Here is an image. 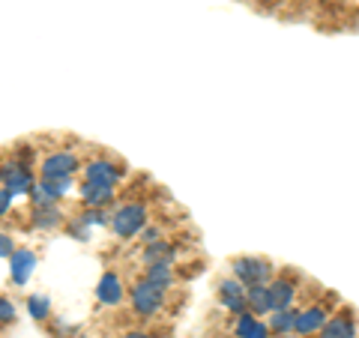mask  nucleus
I'll return each mask as SVG.
<instances>
[{
	"label": "nucleus",
	"mask_w": 359,
	"mask_h": 338,
	"mask_svg": "<svg viewBox=\"0 0 359 338\" xmlns=\"http://www.w3.org/2000/svg\"><path fill=\"white\" fill-rule=\"evenodd\" d=\"M33 224H36V228H57L60 224V212L54 210V207H36V212H33Z\"/></svg>",
	"instance_id": "nucleus-17"
},
{
	"label": "nucleus",
	"mask_w": 359,
	"mask_h": 338,
	"mask_svg": "<svg viewBox=\"0 0 359 338\" xmlns=\"http://www.w3.org/2000/svg\"><path fill=\"white\" fill-rule=\"evenodd\" d=\"M144 224H147V210H144V204H126L111 216V228H114V234L123 236V240L138 236L144 231Z\"/></svg>",
	"instance_id": "nucleus-2"
},
{
	"label": "nucleus",
	"mask_w": 359,
	"mask_h": 338,
	"mask_svg": "<svg viewBox=\"0 0 359 338\" xmlns=\"http://www.w3.org/2000/svg\"><path fill=\"white\" fill-rule=\"evenodd\" d=\"M171 257H174V252H171V245H168L165 240L150 243L147 249H144V261L147 264H171Z\"/></svg>",
	"instance_id": "nucleus-16"
},
{
	"label": "nucleus",
	"mask_w": 359,
	"mask_h": 338,
	"mask_svg": "<svg viewBox=\"0 0 359 338\" xmlns=\"http://www.w3.org/2000/svg\"><path fill=\"white\" fill-rule=\"evenodd\" d=\"M222 306L228 309L231 314H237V318H240V314L249 311V299H245V294L243 297H222Z\"/></svg>",
	"instance_id": "nucleus-21"
},
{
	"label": "nucleus",
	"mask_w": 359,
	"mask_h": 338,
	"mask_svg": "<svg viewBox=\"0 0 359 338\" xmlns=\"http://www.w3.org/2000/svg\"><path fill=\"white\" fill-rule=\"evenodd\" d=\"M269 294H273L276 309H290L297 299V281L287 278V276H278L276 281H269Z\"/></svg>",
	"instance_id": "nucleus-10"
},
{
	"label": "nucleus",
	"mask_w": 359,
	"mask_h": 338,
	"mask_svg": "<svg viewBox=\"0 0 359 338\" xmlns=\"http://www.w3.org/2000/svg\"><path fill=\"white\" fill-rule=\"evenodd\" d=\"M245 338H269V323H261V320H257V323H255V330L245 335Z\"/></svg>",
	"instance_id": "nucleus-25"
},
{
	"label": "nucleus",
	"mask_w": 359,
	"mask_h": 338,
	"mask_svg": "<svg viewBox=\"0 0 359 338\" xmlns=\"http://www.w3.org/2000/svg\"><path fill=\"white\" fill-rule=\"evenodd\" d=\"M30 201H33V207H54L60 198L54 195V189L48 186V180H39V183L30 189Z\"/></svg>",
	"instance_id": "nucleus-15"
},
{
	"label": "nucleus",
	"mask_w": 359,
	"mask_h": 338,
	"mask_svg": "<svg viewBox=\"0 0 359 338\" xmlns=\"http://www.w3.org/2000/svg\"><path fill=\"white\" fill-rule=\"evenodd\" d=\"M75 168H78V159H75V153H51L48 159L42 162V180H60V177H72L75 174Z\"/></svg>",
	"instance_id": "nucleus-4"
},
{
	"label": "nucleus",
	"mask_w": 359,
	"mask_h": 338,
	"mask_svg": "<svg viewBox=\"0 0 359 338\" xmlns=\"http://www.w3.org/2000/svg\"><path fill=\"white\" fill-rule=\"evenodd\" d=\"M231 269H233V278H240L245 288L269 285V278H273V264H269L266 257H249V255L233 257Z\"/></svg>",
	"instance_id": "nucleus-1"
},
{
	"label": "nucleus",
	"mask_w": 359,
	"mask_h": 338,
	"mask_svg": "<svg viewBox=\"0 0 359 338\" xmlns=\"http://www.w3.org/2000/svg\"><path fill=\"white\" fill-rule=\"evenodd\" d=\"M320 338H356V320L353 314H335V318H330L327 323H323L320 330Z\"/></svg>",
	"instance_id": "nucleus-8"
},
{
	"label": "nucleus",
	"mask_w": 359,
	"mask_h": 338,
	"mask_svg": "<svg viewBox=\"0 0 359 338\" xmlns=\"http://www.w3.org/2000/svg\"><path fill=\"white\" fill-rule=\"evenodd\" d=\"M81 198H84L87 207H108V201L114 198V186L84 183V186H81Z\"/></svg>",
	"instance_id": "nucleus-14"
},
{
	"label": "nucleus",
	"mask_w": 359,
	"mask_h": 338,
	"mask_svg": "<svg viewBox=\"0 0 359 338\" xmlns=\"http://www.w3.org/2000/svg\"><path fill=\"white\" fill-rule=\"evenodd\" d=\"M245 294V285L240 278H224V281H219V299L222 297H243Z\"/></svg>",
	"instance_id": "nucleus-20"
},
{
	"label": "nucleus",
	"mask_w": 359,
	"mask_h": 338,
	"mask_svg": "<svg viewBox=\"0 0 359 338\" xmlns=\"http://www.w3.org/2000/svg\"><path fill=\"white\" fill-rule=\"evenodd\" d=\"M147 278L153 281V285L168 288V285L174 281V276H171V264H150V266H147Z\"/></svg>",
	"instance_id": "nucleus-18"
},
{
	"label": "nucleus",
	"mask_w": 359,
	"mask_h": 338,
	"mask_svg": "<svg viewBox=\"0 0 359 338\" xmlns=\"http://www.w3.org/2000/svg\"><path fill=\"white\" fill-rule=\"evenodd\" d=\"M123 338H150L147 332H129V335H123Z\"/></svg>",
	"instance_id": "nucleus-27"
},
{
	"label": "nucleus",
	"mask_w": 359,
	"mask_h": 338,
	"mask_svg": "<svg viewBox=\"0 0 359 338\" xmlns=\"http://www.w3.org/2000/svg\"><path fill=\"white\" fill-rule=\"evenodd\" d=\"M327 309L323 306H309V309H302L299 311V318H297V335H320L323 330V323H327Z\"/></svg>",
	"instance_id": "nucleus-7"
},
{
	"label": "nucleus",
	"mask_w": 359,
	"mask_h": 338,
	"mask_svg": "<svg viewBox=\"0 0 359 338\" xmlns=\"http://www.w3.org/2000/svg\"><path fill=\"white\" fill-rule=\"evenodd\" d=\"M15 320V306L6 297H0V323H13Z\"/></svg>",
	"instance_id": "nucleus-22"
},
{
	"label": "nucleus",
	"mask_w": 359,
	"mask_h": 338,
	"mask_svg": "<svg viewBox=\"0 0 359 338\" xmlns=\"http://www.w3.org/2000/svg\"><path fill=\"white\" fill-rule=\"evenodd\" d=\"M162 302H165V288L153 285L150 278H144V281H138V285L132 288V309L138 311L141 318H150V314H156L162 309Z\"/></svg>",
	"instance_id": "nucleus-3"
},
{
	"label": "nucleus",
	"mask_w": 359,
	"mask_h": 338,
	"mask_svg": "<svg viewBox=\"0 0 359 338\" xmlns=\"http://www.w3.org/2000/svg\"><path fill=\"white\" fill-rule=\"evenodd\" d=\"M297 318H299V311L294 306L290 309H276L273 314H269V332H276V335L297 332Z\"/></svg>",
	"instance_id": "nucleus-13"
},
{
	"label": "nucleus",
	"mask_w": 359,
	"mask_h": 338,
	"mask_svg": "<svg viewBox=\"0 0 359 338\" xmlns=\"http://www.w3.org/2000/svg\"><path fill=\"white\" fill-rule=\"evenodd\" d=\"M159 240H162V234H159V231H156V228H150V231H144V243H147V245H150V243H159Z\"/></svg>",
	"instance_id": "nucleus-26"
},
{
	"label": "nucleus",
	"mask_w": 359,
	"mask_h": 338,
	"mask_svg": "<svg viewBox=\"0 0 359 338\" xmlns=\"http://www.w3.org/2000/svg\"><path fill=\"white\" fill-rule=\"evenodd\" d=\"M27 311H30L36 320H45V318H48V311H51V302L45 299V297H30V299H27Z\"/></svg>",
	"instance_id": "nucleus-19"
},
{
	"label": "nucleus",
	"mask_w": 359,
	"mask_h": 338,
	"mask_svg": "<svg viewBox=\"0 0 359 338\" xmlns=\"http://www.w3.org/2000/svg\"><path fill=\"white\" fill-rule=\"evenodd\" d=\"M96 299L102 302V306H117V302L123 299V285H120V278L114 273H105L102 278H99Z\"/></svg>",
	"instance_id": "nucleus-12"
},
{
	"label": "nucleus",
	"mask_w": 359,
	"mask_h": 338,
	"mask_svg": "<svg viewBox=\"0 0 359 338\" xmlns=\"http://www.w3.org/2000/svg\"><path fill=\"white\" fill-rule=\"evenodd\" d=\"M84 224H108V216H105V212L102 210H99V207H93V210H87L84 212Z\"/></svg>",
	"instance_id": "nucleus-23"
},
{
	"label": "nucleus",
	"mask_w": 359,
	"mask_h": 338,
	"mask_svg": "<svg viewBox=\"0 0 359 338\" xmlns=\"http://www.w3.org/2000/svg\"><path fill=\"white\" fill-rule=\"evenodd\" d=\"M33 269H36V255L30 249H15L9 255V276H13L15 285H27Z\"/></svg>",
	"instance_id": "nucleus-6"
},
{
	"label": "nucleus",
	"mask_w": 359,
	"mask_h": 338,
	"mask_svg": "<svg viewBox=\"0 0 359 338\" xmlns=\"http://www.w3.org/2000/svg\"><path fill=\"white\" fill-rule=\"evenodd\" d=\"M245 299H249V311L264 318V314H273L276 306H273V294H269V285H252L245 288Z\"/></svg>",
	"instance_id": "nucleus-9"
},
{
	"label": "nucleus",
	"mask_w": 359,
	"mask_h": 338,
	"mask_svg": "<svg viewBox=\"0 0 359 338\" xmlns=\"http://www.w3.org/2000/svg\"><path fill=\"white\" fill-rule=\"evenodd\" d=\"M15 252V243H13V236L9 234H0V257H9Z\"/></svg>",
	"instance_id": "nucleus-24"
},
{
	"label": "nucleus",
	"mask_w": 359,
	"mask_h": 338,
	"mask_svg": "<svg viewBox=\"0 0 359 338\" xmlns=\"http://www.w3.org/2000/svg\"><path fill=\"white\" fill-rule=\"evenodd\" d=\"M120 177V168H114L111 162H90L84 165V183H102V186H114Z\"/></svg>",
	"instance_id": "nucleus-11"
},
{
	"label": "nucleus",
	"mask_w": 359,
	"mask_h": 338,
	"mask_svg": "<svg viewBox=\"0 0 359 338\" xmlns=\"http://www.w3.org/2000/svg\"><path fill=\"white\" fill-rule=\"evenodd\" d=\"M0 183H4V189L9 191V195H25V191L33 189V180L27 174V168H21V165H4L0 168Z\"/></svg>",
	"instance_id": "nucleus-5"
},
{
	"label": "nucleus",
	"mask_w": 359,
	"mask_h": 338,
	"mask_svg": "<svg viewBox=\"0 0 359 338\" xmlns=\"http://www.w3.org/2000/svg\"><path fill=\"white\" fill-rule=\"evenodd\" d=\"M278 338H302V335H297V332H290V335H278Z\"/></svg>",
	"instance_id": "nucleus-28"
}]
</instances>
